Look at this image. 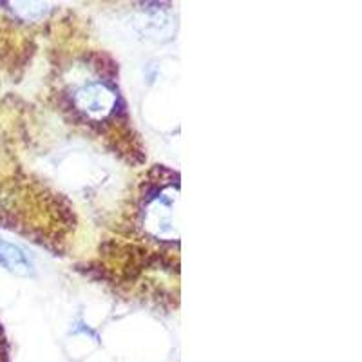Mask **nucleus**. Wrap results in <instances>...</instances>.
<instances>
[{
  "instance_id": "f257e3e1",
  "label": "nucleus",
  "mask_w": 362,
  "mask_h": 362,
  "mask_svg": "<svg viewBox=\"0 0 362 362\" xmlns=\"http://www.w3.org/2000/svg\"><path fill=\"white\" fill-rule=\"evenodd\" d=\"M177 203H180L177 187H165L158 190L153 198H148L144 209L145 232L160 241H176L180 238Z\"/></svg>"
},
{
  "instance_id": "f03ea898",
  "label": "nucleus",
  "mask_w": 362,
  "mask_h": 362,
  "mask_svg": "<svg viewBox=\"0 0 362 362\" xmlns=\"http://www.w3.org/2000/svg\"><path fill=\"white\" fill-rule=\"evenodd\" d=\"M74 105L83 115L102 119L112 112L116 105V93L105 83H87L74 95Z\"/></svg>"
},
{
  "instance_id": "7ed1b4c3",
  "label": "nucleus",
  "mask_w": 362,
  "mask_h": 362,
  "mask_svg": "<svg viewBox=\"0 0 362 362\" xmlns=\"http://www.w3.org/2000/svg\"><path fill=\"white\" fill-rule=\"evenodd\" d=\"M0 264L17 276L25 277L33 274V264L28 259V255L18 247L8 243V241H2V239H0Z\"/></svg>"
},
{
  "instance_id": "20e7f679",
  "label": "nucleus",
  "mask_w": 362,
  "mask_h": 362,
  "mask_svg": "<svg viewBox=\"0 0 362 362\" xmlns=\"http://www.w3.org/2000/svg\"><path fill=\"white\" fill-rule=\"evenodd\" d=\"M136 25H138V29H140L141 33L148 35V37L153 38H167L170 35V31H173L170 21L160 11L145 15L144 18H138Z\"/></svg>"
},
{
  "instance_id": "39448f33",
  "label": "nucleus",
  "mask_w": 362,
  "mask_h": 362,
  "mask_svg": "<svg viewBox=\"0 0 362 362\" xmlns=\"http://www.w3.org/2000/svg\"><path fill=\"white\" fill-rule=\"evenodd\" d=\"M13 6V11L21 15L25 21H33V18L42 17L45 13L49 11V6L44 4V2H15Z\"/></svg>"
}]
</instances>
